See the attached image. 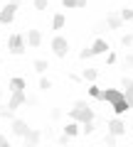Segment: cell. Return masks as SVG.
Returning <instances> with one entry per match:
<instances>
[{
    "label": "cell",
    "mask_w": 133,
    "mask_h": 147,
    "mask_svg": "<svg viewBox=\"0 0 133 147\" xmlns=\"http://www.w3.org/2000/svg\"><path fill=\"white\" fill-rule=\"evenodd\" d=\"M69 120L81 123V125L94 123V110H91V105L86 103V100H76L74 108H69Z\"/></svg>",
    "instance_id": "obj_1"
},
{
    "label": "cell",
    "mask_w": 133,
    "mask_h": 147,
    "mask_svg": "<svg viewBox=\"0 0 133 147\" xmlns=\"http://www.w3.org/2000/svg\"><path fill=\"white\" fill-rule=\"evenodd\" d=\"M25 37L22 34H10L8 37V49H10V54H25Z\"/></svg>",
    "instance_id": "obj_2"
},
{
    "label": "cell",
    "mask_w": 133,
    "mask_h": 147,
    "mask_svg": "<svg viewBox=\"0 0 133 147\" xmlns=\"http://www.w3.org/2000/svg\"><path fill=\"white\" fill-rule=\"evenodd\" d=\"M52 52H54V57H67V52H69V42L64 39V37H54L52 39Z\"/></svg>",
    "instance_id": "obj_3"
},
{
    "label": "cell",
    "mask_w": 133,
    "mask_h": 147,
    "mask_svg": "<svg viewBox=\"0 0 133 147\" xmlns=\"http://www.w3.org/2000/svg\"><path fill=\"white\" fill-rule=\"evenodd\" d=\"M22 103H27L25 91H12V93H10V100H8V105H5V108H8V110H17Z\"/></svg>",
    "instance_id": "obj_4"
},
{
    "label": "cell",
    "mask_w": 133,
    "mask_h": 147,
    "mask_svg": "<svg viewBox=\"0 0 133 147\" xmlns=\"http://www.w3.org/2000/svg\"><path fill=\"white\" fill-rule=\"evenodd\" d=\"M15 12H17V5L8 3V5L0 10V22H3V25H10V22L15 20Z\"/></svg>",
    "instance_id": "obj_5"
},
{
    "label": "cell",
    "mask_w": 133,
    "mask_h": 147,
    "mask_svg": "<svg viewBox=\"0 0 133 147\" xmlns=\"http://www.w3.org/2000/svg\"><path fill=\"white\" fill-rule=\"evenodd\" d=\"M101 100H106V103H118V100H123V91H118V88H106L104 91V96H101Z\"/></svg>",
    "instance_id": "obj_6"
},
{
    "label": "cell",
    "mask_w": 133,
    "mask_h": 147,
    "mask_svg": "<svg viewBox=\"0 0 133 147\" xmlns=\"http://www.w3.org/2000/svg\"><path fill=\"white\" fill-rule=\"evenodd\" d=\"M126 123L123 120H118V118H113L111 123H108V135H113V137H118V135H123V132H126Z\"/></svg>",
    "instance_id": "obj_7"
},
{
    "label": "cell",
    "mask_w": 133,
    "mask_h": 147,
    "mask_svg": "<svg viewBox=\"0 0 133 147\" xmlns=\"http://www.w3.org/2000/svg\"><path fill=\"white\" fill-rule=\"evenodd\" d=\"M10 130H12V135L25 137L27 132H30V127H27V123H25V120H12V123H10Z\"/></svg>",
    "instance_id": "obj_8"
},
{
    "label": "cell",
    "mask_w": 133,
    "mask_h": 147,
    "mask_svg": "<svg viewBox=\"0 0 133 147\" xmlns=\"http://www.w3.org/2000/svg\"><path fill=\"white\" fill-rule=\"evenodd\" d=\"M40 140H42V132L40 130H30L25 135V147H40Z\"/></svg>",
    "instance_id": "obj_9"
},
{
    "label": "cell",
    "mask_w": 133,
    "mask_h": 147,
    "mask_svg": "<svg viewBox=\"0 0 133 147\" xmlns=\"http://www.w3.org/2000/svg\"><path fill=\"white\" fill-rule=\"evenodd\" d=\"M121 84H123V98H126L128 105L133 108V79H128V76H126Z\"/></svg>",
    "instance_id": "obj_10"
},
{
    "label": "cell",
    "mask_w": 133,
    "mask_h": 147,
    "mask_svg": "<svg viewBox=\"0 0 133 147\" xmlns=\"http://www.w3.org/2000/svg\"><path fill=\"white\" fill-rule=\"evenodd\" d=\"M25 42L30 44V47H40V42H42V34H40V30H30L25 34Z\"/></svg>",
    "instance_id": "obj_11"
},
{
    "label": "cell",
    "mask_w": 133,
    "mask_h": 147,
    "mask_svg": "<svg viewBox=\"0 0 133 147\" xmlns=\"http://www.w3.org/2000/svg\"><path fill=\"white\" fill-rule=\"evenodd\" d=\"M106 52H108V42H104V39H94V44H91V54L99 57V54H106Z\"/></svg>",
    "instance_id": "obj_12"
},
{
    "label": "cell",
    "mask_w": 133,
    "mask_h": 147,
    "mask_svg": "<svg viewBox=\"0 0 133 147\" xmlns=\"http://www.w3.org/2000/svg\"><path fill=\"white\" fill-rule=\"evenodd\" d=\"M79 132H81V127H79V125H76V123H74V120H72V123H69V125L64 127V135H67V137H76V135H79Z\"/></svg>",
    "instance_id": "obj_13"
},
{
    "label": "cell",
    "mask_w": 133,
    "mask_h": 147,
    "mask_svg": "<svg viewBox=\"0 0 133 147\" xmlns=\"http://www.w3.org/2000/svg\"><path fill=\"white\" fill-rule=\"evenodd\" d=\"M128 108H131V105H128V100H126V98H123V100H118V103H113V113H116V115L126 113Z\"/></svg>",
    "instance_id": "obj_14"
},
{
    "label": "cell",
    "mask_w": 133,
    "mask_h": 147,
    "mask_svg": "<svg viewBox=\"0 0 133 147\" xmlns=\"http://www.w3.org/2000/svg\"><path fill=\"white\" fill-rule=\"evenodd\" d=\"M121 25H123L121 15H108V27H111V30H118Z\"/></svg>",
    "instance_id": "obj_15"
},
{
    "label": "cell",
    "mask_w": 133,
    "mask_h": 147,
    "mask_svg": "<svg viewBox=\"0 0 133 147\" xmlns=\"http://www.w3.org/2000/svg\"><path fill=\"white\" fill-rule=\"evenodd\" d=\"M96 76H99L96 69H84V74H81V79H84V81H96Z\"/></svg>",
    "instance_id": "obj_16"
},
{
    "label": "cell",
    "mask_w": 133,
    "mask_h": 147,
    "mask_svg": "<svg viewBox=\"0 0 133 147\" xmlns=\"http://www.w3.org/2000/svg\"><path fill=\"white\" fill-rule=\"evenodd\" d=\"M32 66H35V71H37V74H44V71H47V69H49V64L44 61V59H37V61L32 64Z\"/></svg>",
    "instance_id": "obj_17"
},
{
    "label": "cell",
    "mask_w": 133,
    "mask_h": 147,
    "mask_svg": "<svg viewBox=\"0 0 133 147\" xmlns=\"http://www.w3.org/2000/svg\"><path fill=\"white\" fill-rule=\"evenodd\" d=\"M22 88H25V81L22 79H10V93L12 91H22Z\"/></svg>",
    "instance_id": "obj_18"
},
{
    "label": "cell",
    "mask_w": 133,
    "mask_h": 147,
    "mask_svg": "<svg viewBox=\"0 0 133 147\" xmlns=\"http://www.w3.org/2000/svg\"><path fill=\"white\" fill-rule=\"evenodd\" d=\"M52 27H54V30H62V27H64V15H54L52 17Z\"/></svg>",
    "instance_id": "obj_19"
},
{
    "label": "cell",
    "mask_w": 133,
    "mask_h": 147,
    "mask_svg": "<svg viewBox=\"0 0 133 147\" xmlns=\"http://www.w3.org/2000/svg\"><path fill=\"white\" fill-rule=\"evenodd\" d=\"M121 20H123V22L133 20V7H123V10H121Z\"/></svg>",
    "instance_id": "obj_20"
},
{
    "label": "cell",
    "mask_w": 133,
    "mask_h": 147,
    "mask_svg": "<svg viewBox=\"0 0 133 147\" xmlns=\"http://www.w3.org/2000/svg\"><path fill=\"white\" fill-rule=\"evenodd\" d=\"M89 96H91V98H99V100H101L104 91H101V88H96V86H89Z\"/></svg>",
    "instance_id": "obj_21"
},
{
    "label": "cell",
    "mask_w": 133,
    "mask_h": 147,
    "mask_svg": "<svg viewBox=\"0 0 133 147\" xmlns=\"http://www.w3.org/2000/svg\"><path fill=\"white\" fill-rule=\"evenodd\" d=\"M49 88H52L49 79H47V76H42V79H40V91H49Z\"/></svg>",
    "instance_id": "obj_22"
},
{
    "label": "cell",
    "mask_w": 133,
    "mask_h": 147,
    "mask_svg": "<svg viewBox=\"0 0 133 147\" xmlns=\"http://www.w3.org/2000/svg\"><path fill=\"white\" fill-rule=\"evenodd\" d=\"M96 127H94V123H86V125H81V135H91Z\"/></svg>",
    "instance_id": "obj_23"
},
{
    "label": "cell",
    "mask_w": 133,
    "mask_h": 147,
    "mask_svg": "<svg viewBox=\"0 0 133 147\" xmlns=\"http://www.w3.org/2000/svg\"><path fill=\"white\" fill-rule=\"evenodd\" d=\"M121 44H123V47H131V44H133V34H123L121 37Z\"/></svg>",
    "instance_id": "obj_24"
},
{
    "label": "cell",
    "mask_w": 133,
    "mask_h": 147,
    "mask_svg": "<svg viewBox=\"0 0 133 147\" xmlns=\"http://www.w3.org/2000/svg\"><path fill=\"white\" fill-rule=\"evenodd\" d=\"M62 5L72 10V7H79V0H62Z\"/></svg>",
    "instance_id": "obj_25"
},
{
    "label": "cell",
    "mask_w": 133,
    "mask_h": 147,
    "mask_svg": "<svg viewBox=\"0 0 133 147\" xmlns=\"http://www.w3.org/2000/svg\"><path fill=\"white\" fill-rule=\"evenodd\" d=\"M47 0H35V7H37V10H47Z\"/></svg>",
    "instance_id": "obj_26"
},
{
    "label": "cell",
    "mask_w": 133,
    "mask_h": 147,
    "mask_svg": "<svg viewBox=\"0 0 133 147\" xmlns=\"http://www.w3.org/2000/svg\"><path fill=\"white\" fill-rule=\"evenodd\" d=\"M62 118V108H52V120H59Z\"/></svg>",
    "instance_id": "obj_27"
},
{
    "label": "cell",
    "mask_w": 133,
    "mask_h": 147,
    "mask_svg": "<svg viewBox=\"0 0 133 147\" xmlns=\"http://www.w3.org/2000/svg\"><path fill=\"white\" fill-rule=\"evenodd\" d=\"M89 57H94V54H91V47H86V49H84V52H81V54H79V59H89Z\"/></svg>",
    "instance_id": "obj_28"
},
{
    "label": "cell",
    "mask_w": 133,
    "mask_h": 147,
    "mask_svg": "<svg viewBox=\"0 0 133 147\" xmlns=\"http://www.w3.org/2000/svg\"><path fill=\"white\" fill-rule=\"evenodd\" d=\"M0 118H8V120H10V118H12V110L3 108V110H0Z\"/></svg>",
    "instance_id": "obj_29"
},
{
    "label": "cell",
    "mask_w": 133,
    "mask_h": 147,
    "mask_svg": "<svg viewBox=\"0 0 133 147\" xmlns=\"http://www.w3.org/2000/svg\"><path fill=\"white\" fill-rule=\"evenodd\" d=\"M0 147H10V140L5 135H0Z\"/></svg>",
    "instance_id": "obj_30"
},
{
    "label": "cell",
    "mask_w": 133,
    "mask_h": 147,
    "mask_svg": "<svg viewBox=\"0 0 133 147\" xmlns=\"http://www.w3.org/2000/svg\"><path fill=\"white\" fill-rule=\"evenodd\" d=\"M106 145L113 147V145H116V137H113V135H106Z\"/></svg>",
    "instance_id": "obj_31"
},
{
    "label": "cell",
    "mask_w": 133,
    "mask_h": 147,
    "mask_svg": "<svg viewBox=\"0 0 133 147\" xmlns=\"http://www.w3.org/2000/svg\"><path fill=\"white\" fill-rule=\"evenodd\" d=\"M126 66H133V54H126Z\"/></svg>",
    "instance_id": "obj_32"
},
{
    "label": "cell",
    "mask_w": 133,
    "mask_h": 147,
    "mask_svg": "<svg viewBox=\"0 0 133 147\" xmlns=\"http://www.w3.org/2000/svg\"><path fill=\"white\" fill-rule=\"evenodd\" d=\"M10 3H12V5H17V3H20V0H10Z\"/></svg>",
    "instance_id": "obj_33"
},
{
    "label": "cell",
    "mask_w": 133,
    "mask_h": 147,
    "mask_svg": "<svg viewBox=\"0 0 133 147\" xmlns=\"http://www.w3.org/2000/svg\"><path fill=\"white\" fill-rule=\"evenodd\" d=\"M0 96H3V91H0Z\"/></svg>",
    "instance_id": "obj_34"
},
{
    "label": "cell",
    "mask_w": 133,
    "mask_h": 147,
    "mask_svg": "<svg viewBox=\"0 0 133 147\" xmlns=\"http://www.w3.org/2000/svg\"><path fill=\"white\" fill-rule=\"evenodd\" d=\"M131 127H133V125H131Z\"/></svg>",
    "instance_id": "obj_35"
}]
</instances>
